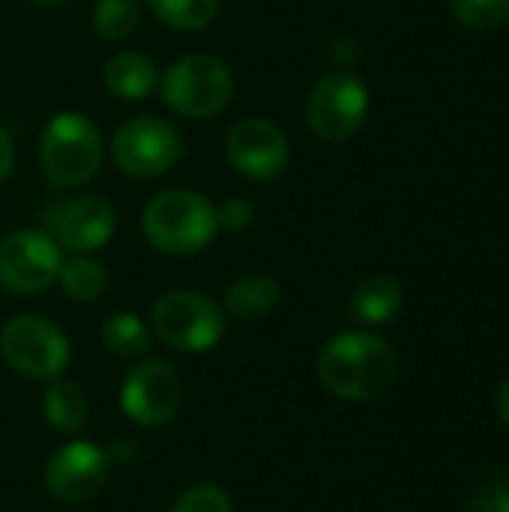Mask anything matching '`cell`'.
Here are the masks:
<instances>
[{
  "mask_svg": "<svg viewBox=\"0 0 509 512\" xmlns=\"http://www.w3.org/2000/svg\"><path fill=\"white\" fill-rule=\"evenodd\" d=\"M147 6L174 30H204L216 21L222 0H147Z\"/></svg>",
  "mask_w": 509,
  "mask_h": 512,
  "instance_id": "obj_20",
  "label": "cell"
},
{
  "mask_svg": "<svg viewBox=\"0 0 509 512\" xmlns=\"http://www.w3.org/2000/svg\"><path fill=\"white\" fill-rule=\"evenodd\" d=\"M111 456L93 441H72L51 453L45 465V489L69 504L90 501L108 480Z\"/></svg>",
  "mask_w": 509,
  "mask_h": 512,
  "instance_id": "obj_12",
  "label": "cell"
},
{
  "mask_svg": "<svg viewBox=\"0 0 509 512\" xmlns=\"http://www.w3.org/2000/svg\"><path fill=\"white\" fill-rule=\"evenodd\" d=\"M153 330L159 339L177 351H210L222 333V309L195 291H168L153 306Z\"/></svg>",
  "mask_w": 509,
  "mask_h": 512,
  "instance_id": "obj_8",
  "label": "cell"
},
{
  "mask_svg": "<svg viewBox=\"0 0 509 512\" xmlns=\"http://www.w3.org/2000/svg\"><path fill=\"white\" fill-rule=\"evenodd\" d=\"M498 414H501V420L509 426V378L501 384V390H498Z\"/></svg>",
  "mask_w": 509,
  "mask_h": 512,
  "instance_id": "obj_28",
  "label": "cell"
},
{
  "mask_svg": "<svg viewBox=\"0 0 509 512\" xmlns=\"http://www.w3.org/2000/svg\"><path fill=\"white\" fill-rule=\"evenodd\" d=\"M141 231L153 249L165 255H195L207 249L219 231L216 207L192 189L159 192L141 213Z\"/></svg>",
  "mask_w": 509,
  "mask_h": 512,
  "instance_id": "obj_2",
  "label": "cell"
},
{
  "mask_svg": "<svg viewBox=\"0 0 509 512\" xmlns=\"http://www.w3.org/2000/svg\"><path fill=\"white\" fill-rule=\"evenodd\" d=\"M405 306V291L393 276H369L351 294V315L360 324H390Z\"/></svg>",
  "mask_w": 509,
  "mask_h": 512,
  "instance_id": "obj_15",
  "label": "cell"
},
{
  "mask_svg": "<svg viewBox=\"0 0 509 512\" xmlns=\"http://www.w3.org/2000/svg\"><path fill=\"white\" fill-rule=\"evenodd\" d=\"M171 512H231V501L219 486L201 483V486L186 489L177 498V504L171 507Z\"/></svg>",
  "mask_w": 509,
  "mask_h": 512,
  "instance_id": "obj_23",
  "label": "cell"
},
{
  "mask_svg": "<svg viewBox=\"0 0 509 512\" xmlns=\"http://www.w3.org/2000/svg\"><path fill=\"white\" fill-rule=\"evenodd\" d=\"M102 345L117 357H141L150 348V330L135 312H114L102 321Z\"/></svg>",
  "mask_w": 509,
  "mask_h": 512,
  "instance_id": "obj_19",
  "label": "cell"
},
{
  "mask_svg": "<svg viewBox=\"0 0 509 512\" xmlns=\"http://www.w3.org/2000/svg\"><path fill=\"white\" fill-rule=\"evenodd\" d=\"M117 231V210L99 195H84L54 213V237L75 255H90Z\"/></svg>",
  "mask_w": 509,
  "mask_h": 512,
  "instance_id": "obj_13",
  "label": "cell"
},
{
  "mask_svg": "<svg viewBox=\"0 0 509 512\" xmlns=\"http://www.w3.org/2000/svg\"><path fill=\"white\" fill-rule=\"evenodd\" d=\"M180 402H183V381L174 372V366H168L165 360L138 363L120 387V405L126 417L147 429L165 426L180 411Z\"/></svg>",
  "mask_w": 509,
  "mask_h": 512,
  "instance_id": "obj_10",
  "label": "cell"
},
{
  "mask_svg": "<svg viewBox=\"0 0 509 512\" xmlns=\"http://www.w3.org/2000/svg\"><path fill=\"white\" fill-rule=\"evenodd\" d=\"M12 165H15V144H12V135L0 126V183L9 177Z\"/></svg>",
  "mask_w": 509,
  "mask_h": 512,
  "instance_id": "obj_27",
  "label": "cell"
},
{
  "mask_svg": "<svg viewBox=\"0 0 509 512\" xmlns=\"http://www.w3.org/2000/svg\"><path fill=\"white\" fill-rule=\"evenodd\" d=\"M369 114V87L354 69L327 72L309 93L306 123L327 144L351 141Z\"/></svg>",
  "mask_w": 509,
  "mask_h": 512,
  "instance_id": "obj_5",
  "label": "cell"
},
{
  "mask_svg": "<svg viewBox=\"0 0 509 512\" xmlns=\"http://www.w3.org/2000/svg\"><path fill=\"white\" fill-rule=\"evenodd\" d=\"M330 57H333L336 69H354V63L360 60V42L354 36L342 33L330 42Z\"/></svg>",
  "mask_w": 509,
  "mask_h": 512,
  "instance_id": "obj_26",
  "label": "cell"
},
{
  "mask_svg": "<svg viewBox=\"0 0 509 512\" xmlns=\"http://www.w3.org/2000/svg\"><path fill=\"white\" fill-rule=\"evenodd\" d=\"M399 372L396 351L375 333L348 330L333 336L318 354L321 384L348 402H372L384 396Z\"/></svg>",
  "mask_w": 509,
  "mask_h": 512,
  "instance_id": "obj_1",
  "label": "cell"
},
{
  "mask_svg": "<svg viewBox=\"0 0 509 512\" xmlns=\"http://www.w3.org/2000/svg\"><path fill=\"white\" fill-rule=\"evenodd\" d=\"M42 411H45V420L48 426H54L57 432H78L87 426V396L78 384L72 381H63V378H54L48 381V390L42 396Z\"/></svg>",
  "mask_w": 509,
  "mask_h": 512,
  "instance_id": "obj_17",
  "label": "cell"
},
{
  "mask_svg": "<svg viewBox=\"0 0 509 512\" xmlns=\"http://www.w3.org/2000/svg\"><path fill=\"white\" fill-rule=\"evenodd\" d=\"M462 512H509V477L486 480L468 501Z\"/></svg>",
  "mask_w": 509,
  "mask_h": 512,
  "instance_id": "obj_24",
  "label": "cell"
},
{
  "mask_svg": "<svg viewBox=\"0 0 509 512\" xmlns=\"http://www.w3.org/2000/svg\"><path fill=\"white\" fill-rule=\"evenodd\" d=\"M225 153L237 174L249 180H276L288 168L291 144L276 123L264 117H246L231 126Z\"/></svg>",
  "mask_w": 509,
  "mask_h": 512,
  "instance_id": "obj_11",
  "label": "cell"
},
{
  "mask_svg": "<svg viewBox=\"0 0 509 512\" xmlns=\"http://www.w3.org/2000/svg\"><path fill=\"white\" fill-rule=\"evenodd\" d=\"M453 15L468 30H498L509 24V0H453Z\"/></svg>",
  "mask_w": 509,
  "mask_h": 512,
  "instance_id": "obj_22",
  "label": "cell"
},
{
  "mask_svg": "<svg viewBox=\"0 0 509 512\" xmlns=\"http://www.w3.org/2000/svg\"><path fill=\"white\" fill-rule=\"evenodd\" d=\"M141 21L138 0H96L93 6V30L108 42H123L135 33Z\"/></svg>",
  "mask_w": 509,
  "mask_h": 512,
  "instance_id": "obj_21",
  "label": "cell"
},
{
  "mask_svg": "<svg viewBox=\"0 0 509 512\" xmlns=\"http://www.w3.org/2000/svg\"><path fill=\"white\" fill-rule=\"evenodd\" d=\"M57 282L63 288L66 297L78 300V303H93L105 294L108 288V273L102 264H96L93 258L87 255H75L72 261H63L60 264V273H57Z\"/></svg>",
  "mask_w": 509,
  "mask_h": 512,
  "instance_id": "obj_18",
  "label": "cell"
},
{
  "mask_svg": "<svg viewBox=\"0 0 509 512\" xmlns=\"http://www.w3.org/2000/svg\"><path fill=\"white\" fill-rule=\"evenodd\" d=\"M33 3H39V6H57V3H66V0H33Z\"/></svg>",
  "mask_w": 509,
  "mask_h": 512,
  "instance_id": "obj_29",
  "label": "cell"
},
{
  "mask_svg": "<svg viewBox=\"0 0 509 512\" xmlns=\"http://www.w3.org/2000/svg\"><path fill=\"white\" fill-rule=\"evenodd\" d=\"M282 288L267 273H246L234 279L225 291V309L240 321H258L276 309Z\"/></svg>",
  "mask_w": 509,
  "mask_h": 512,
  "instance_id": "obj_16",
  "label": "cell"
},
{
  "mask_svg": "<svg viewBox=\"0 0 509 512\" xmlns=\"http://www.w3.org/2000/svg\"><path fill=\"white\" fill-rule=\"evenodd\" d=\"M63 264L60 243L39 228H21L0 240V288L9 294L45 291Z\"/></svg>",
  "mask_w": 509,
  "mask_h": 512,
  "instance_id": "obj_9",
  "label": "cell"
},
{
  "mask_svg": "<svg viewBox=\"0 0 509 512\" xmlns=\"http://www.w3.org/2000/svg\"><path fill=\"white\" fill-rule=\"evenodd\" d=\"M159 90L162 102L174 114L207 120L228 108L234 96V75L213 54H186L162 72Z\"/></svg>",
  "mask_w": 509,
  "mask_h": 512,
  "instance_id": "obj_4",
  "label": "cell"
},
{
  "mask_svg": "<svg viewBox=\"0 0 509 512\" xmlns=\"http://www.w3.org/2000/svg\"><path fill=\"white\" fill-rule=\"evenodd\" d=\"M216 219H219V225H222L225 231H243V228L252 225L255 210H252V204L243 201V198H228V201L216 210Z\"/></svg>",
  "mask_w": 509,
  "mask_h": 512,
  "instance_id": "obj_25",
  "label": "cell"
},
{
  "mask_svg": "<svg viewBox=\"0 0 509 512\" xmlns=\"http://www.w3.org/2000/svg\"><path fill=\"white\" fill-rule=\"evenodd\" d=\"M102 81H105V87H108L111 96L138 102V99L150 96L153 87L159 84V69L141 51H120V54H114L105 63Z\"/></svg>",
  "mask_w": 509,
  "mask_h": 512,
  "instance_id": "obj_14",
  "label": "cell"
},
{
  "mask_svg": "<svg viewBox=\"0 0 509 512\" xmlns=\"http://www.w3.org/2000/svg\"><path fill=\"white\" fill-rule=\"evenodd\" d=\"M0 354L18 375L54 381L69 366V339L42 315H18L0 330Z\"/></svg>",
  "mask_w": 509,
  "mask_h": 512,
  "instance_id": "obj_6",
  "label": "cell"
},
{
  "mask_svg": "<svg viewBox=\"0 0 509 512\" xmlns=\"http://www.w3.org/2000/svg\"><path fill=\"white\" fill-rule=\"evenodd\" d=\"M111 156L123 174L150 180V177H162L165 171H171L180 162L183 138L168 120L141 114V117L126 120L114 132Z\"/></svg>",
  "mask_w": 509,
  "mask_h": 512,
  "instance_id": "obj_7",
  "label": "cell"
},
{
  "mask_svg": "<svg viewBox=\"0 0 509 512\" xmlns=\"http://www.w3.org/2000/svg\"><path fill=\"white\" fill-rule=\"evenodd\" d=\"M39 162L51 183L81 186L102 165V132L81 111L54 114L39 135Z\"/></svg>",
  "mask_w": 509,
  "mask_h": 512,
  "instance_id": "obj_3",
  "label": "cell"
}]
</instances>
